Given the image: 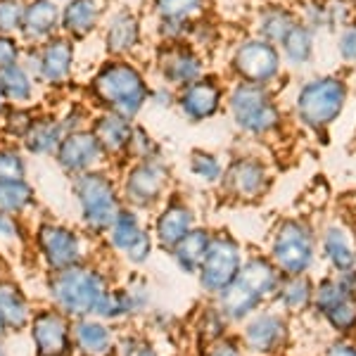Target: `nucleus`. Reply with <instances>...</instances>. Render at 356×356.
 I'll return each instance as SVG.
<instances>
[{"mask_svg":"<svg viewBox=\"0 0 356 356\" xmlns=\"http://www.w3.org/2000/svg\"><path fill=\"white\" fill-rule=\"evenodd\" d=\"M273 178L266 162L259 157H235L226 164L221 178V191L238 202H257L268 193Z\"/></svg>","mask_w":356,"mask_h":356,"instance_id":"nucleus-11","label":"nucleus"},{"mask_svg":"<svg viewBox=\"0 0 356 356\" xmlns=\"http://www.w3.org/2000/svg\"><path fill=\"white\" fill-rule=\"evenodd\" d=\"M0 316L5 318V323L13 328H22L29 321L26 304L22 300L19 290L10 283H0Z\"/></svg>","mask_w":356,"mask_h":356,"instance_id":"nucleus-36","label":"nucleus"},{"mask_svg":"<svg viewBox=\"0 0 356 356\" xmlns=\"http://www.w3.org/2000/svg\"><path fill=\"white\" fill-rule=\"evenodd\" d=\"M134 124L131 119L119 117L114 112H105L102 117H97L93 126V134L100 143L102 152L107 154H124L129 152L131 140H134Z\"/></svg>","mask_w":356,"mask_h":356,"instance_id":"nucleus-22","label":"nucleus"},{"mask_svg":"<svg viewBox=\"0 0 356 356\" xmlns=\"http://www.w3.org/2000/svg\"><path fill=\"white\" fill-rule=\"evenodd\" d=\"M129 152H134L140 162H145V159H157V145H154V140L150 136L145 134L143 129H136L134 131V140H131V147Z\"/></svg>","mask_w":356,"mask_h":356,"instance_id":"nucleus-46","label":"nucleus"},{"mask_svg":"<svg viewBox=\"0 0 356 356\" xmlns=\"http://www.w3.org/2000/svg\"><path fill=\"white\" fill-rule=\"evenodd\" d=\"M93 93L107 110L119 117L134 119L150 97L143 74L129 62H107L93 79Z\"/></svg>","mask_w":356,"mask_h":356,"instance_id":"nucleus-2","label":"nucleus"},{"mask_svg":"<svg viewBox=\"0 0 356 356\" xmlns=\"http://www.w3.org/2000/svg\"><path fill=\"white\" fill-rule=\"evenodd\" d=\"M323 356H356V340L354 337H335L325 344Z\"/></svg>","mask_w":356,"mask_h":356,"instance_id":"nucleus-49","label":"nucleus"},{"mask_svg":"<svg viewBox=\"0 0 356 356\" xmlns=\"http://www.w3.org/2000/svg\"><path fill=\"white\" fill-rule=\"evenodd\" d=\"M24 13L22 0H0V31L10 33L24 26Z\"/></svg>","mask_w":356,"mask_h":356,"instance_id":"nucleus-41","label":"nucleus"},{"mask_svg":"<svg viewBox=\"0 0 356 356\" xmlns=\"http://www.w3.org/2000/svg\"><path fill=\"white\" fill-rule=\"evenodd\" d=\"M17 57H19V48H17V43L8 36H0V72L17 65Z\"/></svg>","mask_w":356,"mask_h":356,"instance_id":"nucleus-50","label":"nucleus"},{"mask_svg":"<svg viewBox=\"0 0 356 356\" xmlns=\"http://www.w3.org/2000/svg\"><path fill=\"white\" fill-rule=\"evenodd\" d=\"M231 69L238 81L271 86L280 76V53L278 45L264 38H245L238 43L231 57Z\"/></svg>","mask_w":356,"mask_h":356,"instance_id":"nucleus-10","label":"nucleus"},{"mask_svg":"<svg viewBox=\"0 0 356 356\" xmlns=\"http://www.w3.org/2000/svg\"><path fill=\"white\" fill-rule=\"evenodd\" d=\"M223 169H226V164L214 152L195 150L191 154V174L204 186H219L223 178Z\"/></svg>","mask_w":356,"mask_h":356,"instance_id":"nucleus-35","label":"nucleus"},{"mask_svg":"<svg viewBox=\"0 0 356 356\" xmlns=\"http://www.w3.org/2000/svg\"><path fill=\"white\" fill-rule=\"evenodd\" d=\"M295 24H297V17L292 15L288 8L271 5V8H264L259 13V19H257V36L273 45H280Z\"/></svg>","mask_w":356,"mask_h":356,"instance_id":"nucleus-28","label":"nucleus"},{"mask_svg":"<svg viewBox=\"0 0 356 356\" xmlns=\"http://www.w3.org/2000/svg\"><path fill=\"white\" fill-rule=\"evenodd\" d=\"M318 257L328 264L330 273L356 268V240L352 228L342 221H330L318 233Z\"/></svg>","mask_w":356,"mask_h":356,"instance_id":"nucleus-13","label":"nucleus"},{"mask_svg":"<svg viewBox=\"0 0 356 356\" xmlns=\"http://www.w3.org/2000/svg\"><path fill=\"white\" fill-rule=\"evenodd\" d=\"M38 245H41L45 259L55 271L76 266L81 259V243H79L76 233H72L69 228L43 226L38 231Z\"/></svg>","mask_w":356,"mask_h":356,"instance_id":"nucleus-21","label":"nucleus"},{"mask_svg":"<svg viewBox=\"0 0 356 356\" xmlns=\"http://www.w3.org/2000/svg\"><path fill=\"white\" fill-rule=\"evenodd\" d=\"M226 102L235 126L243 134L257 138L271 136L283 124V112L275 102L271 86L238 81L228 93Z\"/></svg>","mask_w":356,"mask_h":356,"instance_id":"nucleus-3","label":"nucleus"},{"mask_svg":"<svg viewBox=\"0 0 356 356\" xmlns=\"http://www.w3.org/2000/svg\"><path fill=\"white\" fill-rule=\"evenodd\" d=\"M238 275L250 288H254L259 292L268 304H271L275 290H278V285H280V278H283V273H280L278 266L268 259V254H247Z\"/></svg>","mask_w":356,"mask_h":356,"instance_id":"nucleus-23","label":"nucleus"},{"mask_svg":"<svg viewBox=\"0 0 356 356\" xmlns=\"http://www.w3.org/2000/svg\"><path fill=\"white\" fill-rule=\"evenodd\" d=\"M211 238H214V231L195 226L193 231L171 250V257H174L176 266L186 275H197L200 266H202V261H204L207 250H209Z\"/></svg>","mask_w":356,"mask_h":356,"instance_id":"nucleus-24","label":"nucleus"},{"mask_svg":"<svg viewBox=\"0 0 356 356\" xmlns=\"http://www.w3.org/2000/svg\"><path fill=\"white\" fill-rule=\"evenodd\" d=\"M204 356H247L245 354V349H243V344H240L238 340V335H226V337H221L219 342H214V344H209V347L204 349Z\"/></svg>","mask_w":356,"mask_h":356,"instance_id":"nucleus-47","label":"nucleus"},{"mask_svg":"<svg viewBox=\"0 0 356 356\" xmlns=\"http://www.w3.org/2000/svg\"><path fill=\"white\" fill-rule=\"evenodd\" d=\"M0 235H3V238H13V235H17L15 221L10 219V216H5L3 211H0Z\"/></svg>","mask_w":356,"mask_h":356,"instance_id":"nucleus-52","label":"nucleus"},{"mask_svg":"<svg viewBox=\"0 0 356 356\" xmlns=\"http://www.w3.org/2000/svg\"><path fill=\"white\" fill-rule=\"evenodd\" d=\"M280 50L290 67H304L314 57V29L304 22H297L285 36V41L280 43Z\"/></svg>","mask_w":356,"mask_h":356,"instance_id":"nucleus-31","label":"nucleus"},{"mask_svg":"<svg viewBox=\"0 0 356 356\" xmlns=\"http://www.w3.org/2000/svg\"><path fill=\"white\" fill-rule=\"evenodd\" d=\"M0 356H5V352H3V349H0Z\"/></svg>","mask_w":356,"mask_h":356,"instance_id":"nucleus-55","label":"nucleus"},{"mask_svg":"<svg viewBox=\"0 0 356 356\" xmlns=\"http://www.w3.org/2000/svg\"><path fill=\"white\" fill-rule=\"evenodd\" d=\"M95 314L100 318H107V321H117V318H124V316H131L136 314V307L131 302V295L129 290H107V295L102 297L100 304H97Z\"/></svg>","mask_w":356,"mask_h":356,"instance_id":"nucleus-39","label":"nucleus"},{"mask_svg":"<svg viewBox=\"0 0 356 356\" xmlns=\"http://www.w3.org/2000/svg\"><path fill=\"white\" fill-rule=\"evenodd\" d=\"M176 102L181 112L186 114L191 122H204L211 119L223 105V88L216 79L202 76L197 81L188 83L186 88L178 90Z\"/></svg>","mask_w":356,"mask_h":356,"instance_id":"nucleus-14","label":"nucleus"},{"mask_svg":"<svg viewBox=\"0 0 356 356\" xmlns=\"http://www.w3.org/2000/svg\"><path fill=\"white\" fill-rule=\"evenodd\" d=\"M290 321L283 312L266 304L250 316L235 335L247 356H283L292 340Z\"/></svg>","mask_w":356,"mask_h":356,"instance_id":"nucleus-7","label":"nucleus"},{"mask_svg":"<svg viewBox=\"0 0 356 356\" xmlns=\"http://www.w3.org/2000/svg\"><path fill=\"white\" fill-rule=\"evenodd\" d=\"M117 356H159L152 342H147L145 337H126L117 347Z\"/></svg>","mask_w":356,"mask_h":356,"instance_id":"nucleus-44","label":"nucleus"},{"mask_svg":"<svg viewBox=\"0 0 356 356\" xmlns=\"http://www.w3.org/2000/svg\"><path fill=\"white\" fill-rule=\"evenodd\" d=\"M62 131H65V126L60 122H50V119H45V122H38L31 126V131L24 136L26 138V147L31 152L36 154H45V152H53L60 147L62 143Z\"/></svg>","mask_w":356,"mask_h":356,"instance_id":"nucleus-33","label":"nucleus"},{"mask_svg":"<svg viewBox=\"0 0 356 356\" xmlns=\"http://www.w3.org/2000/svg\"><path fill=\"white\" fill-rule=\"evenodd\" d=\"M74 48L67 38H53L38 55V76L48 83H62L72 72Z\"/></svg>","mask_w":356,"mask_h":356,"instance_id":"nucleus-26","label":"nucleus"},{"mask_svg":"<svg viewBox=\"0 0 356 356\" xmlns=\"http://www.w3.org/2000/svg\"><path fill=\"white\" fill-rule=\"evenodd\" d=\"M97 17H100V10L95 0H69L62 13V26L74 38H83L97 26Z\"/></svg>","mask_w":356,"mask_h":356,"instance_id":"nucleus-29","label":"nucleus"},{"mask_svg":"<svg viewBox=\"0 0 356 356\" xmlns=\"http://www.w3.org/2000/svg\"><path fill=\"white\" fill-rule=\"evenodd\" d=\"M152 245H154V235H150L147 231H143V233H140V238H138L136 243L124 252V257H126V259H129L131 264L140 266V264H145L147 259H150Z\"/></svg>","mask_w":356,"mask_h":356,"instance_id":"nucleus-43","label":"nucleus"},{"mask_svg":"<svg viewBox=\"0 0 356 356\" xmlns=\"http://www.w3.org/2000/svg\"><path fill=\"white\" fill-rule=\"evenodd\" d=\"M33 126V117L24 110H15L8 114V131L15 136H26Z\"/></svg>","mask_w":356,"mask_h":356,"instance_id":"nucleus-48","label":"nucleus"},{"mask_svg":"<svg viewBox=\"0 0 356 356\" xmlns=\"http://www.w3.org/2000/svg\"><path fill=\"white\" fill-rule=\"evenodd\" d=\"M245 257V247L235 235H231L228 231L214 233L202 266L197 271V283L209 300L238 278Z\"/></svg>","mask_w":356,"mask_h":356,"instance_id":"nucleus-8","label":"nucleus"},{"mask_svg":"<svg viewBox=\"0 0 356 356\" xmlns=\"http://www.w3.org/2000/svg\"><path fill=\"white\" fill-rule=\"evenodd\" d=\"M266 254L283 275L312 273L318 261V231L307 216H285L273 226Z\"/></svg>","mask_w":356,"mask_h":356,"instance_id":"nucleus-1","label":"nucleus"},{"mask_svg":"<svg viewBox=\"0 0 356 356\" xmlns=\"http://www.w3.org/2000/svg\"><path fill=\"white\" fill-rule=\"evenodd\" d=\"M314 312L335 337H356V297L349 295L337 273L316 280Z\"/></svg>","mask_w":356,"mask_h":356,"instance_id":"nucleus-9","label":"nucleus"},{"mask_svg":"<svg viewBox=\"0 0 356 356\" xmlns=\"http://www.w3.org/2000/svg\"><path fill=\"white\" fill-rule=\"evenodd\" d=\"M347 83L340 76H318L307 81L295 97V114L307 129L325 131L340 119L347 105Z\"/></svg>","mask_w":356,"mask_h":356,"instance_id":"nucleus-4","label":"nucleus"},{"mask_svg":"<svg viewBox=\"0 0 356 356\" xmlns=\"http://www.w3.org/2000/svg\"><path fill=\"white\" fill-rule=\"evenodd\" d=\"M24 159L13 150H0V183L3 181H24Z\"/></svg>","mask_w":356,"mask_h":356,"instance_id":"nucleus-42","label":"nucleus"},{"mask_svg":"<svg viewBox=\"0 0 356 356\" xmlns=\"http://www.w3.org/2000/svg\"><path fill=\"white\" fill-rule=\"evenodd\" d=\"M195 226H197V223H195L193 207L176 195V197H171L169 202L162 207L157 221H154V240H157V245L162 247V250L171 252Z\"/></svg>","mask_w":356,"mask_h":356,"instance_id":"nucleus-16","label":"nucleus"},{"mask_svg":"<svg viewBox=\"0 0 356 356\" xmlns=\"http://www.w3.org/2000/svg\"><path fill=\"white\" fill-rule=\"evenodd\" d=\"M211 304L219 309L223 314V318L231 325H243L250 316H254L259 309L266 307L268 302L238 275L228 288H223L219 295L211 297Z\"/></svg>","mask_w":356,"mask_h":356,"instance_id":"nucleus-15","label":"nucleus"},{"mask_svg":"<svg viewBox=\"0 0 356 356\" xmlns=\"http://www.w3.org/2000/svg\"><path fill=\"white\" fill-rule=\"evenodd\" d=\"M140 38V24L134 13H117L107 26V50L112 55H126L138 45Z\"/></svg>","mask_w":356,"mask_h":356,"instance_id":"nucleus-27","label":"nucleus"},{"mask_svg":"<svg viewBox=\"0 0 356 356\" xmlns=\"http://www.w3.org/2000/svg\"><path fill=\"white\" fill-rule=\"evenodd\" d=\"M3 332H5V318L0 316V335H3Z\"/></svg>","mask_w":356,"mask_h":356,"instance_id":"nucleus-53","label":"nucleus"},{"mask_svg":"<svg viewBox=\"0 0 356 356\" xmlns=\"http://www.w3.org/2000/svg\"><path fill=\"white\" fill-rule=\"evenodd\" d=\"M321 356H323V354H321Z\"/></svg>","mask_w":356,"mask_h":356,"instance_id":"nucleus-56","label":"nucleus"},{"mask_svg":"<svg viewBox=\"0 0 356 356\" xmlns=\"http://www.w3.org/2000/svg\"><path fill=\"white\" fill-rule=\"evenodd\" d=\"M31 335L36 342L38 356H67L72 349V337H69V325L65 316L57 312H41L33 318Z\"/></svg>","mask_w":356,"mask_h":356,"instance_id":"nucleus-20","label":"nucleus"},{"mask_svg":"<svg viewBox=\"0 0 356 356\" xmlns=\"http://www.w3.org/2000/svg\"><path fill=\"white\" fill-rule=\"evenodd\" d=\"M143 231H145V228L140 226V219H138L136 211L129 209V207H124V209L119 211L117 221H114L112 228L107 231V238H110L112 250H117L124 254V252L140 238Z\"/></svg>","mask_w":356,"mask_h":356,"instance_id":"nucleus-32","label":"nucleus"},{"mask_svg":"<svg viewBox=\"0 0 356 356\" xmlns=\"http://www.w3.org/2000/svg\"><path fill=\"white\" fill-rule=\"evenodd\" d=\"M159 19H181L193 22L204 15L207 0H154Z\"/></svg>","mask_w":356,"mask_h":356,"instance_id":"nucleus-37","label":"nucleus"},{"mask_svg":"<svg viewBox=\"0 0 356 356\" xmlns=\"http://www.w3.org/2000/svg\"><path fill=\"white\" fill-rule=\"evenodd\" d=\"M0 88L3 95L13 102H26L31 97V81L19 65H13L0 72Z\"/></svg>","mask_w":356,"mask_h":356,"instance_id":"nucleus-38","label":"nucleus"},{"mask_svg":"<svg viewBox=\"0 0 356 356\" xmlns=\"http://www.w3.org/2000/svg\"><path fill=\"white\" fill-rule=\"evenodd\" d=\"M169 186V169L159 159H145L131 166L124 178V197L134 209H150L162 202Z\"/></svg>","mask_w":356,"mask_h":356,"instance_id":"nucleus-12","label":"nucleus"},{"mask_svg":"<svg viewBox=\"0 0 356 356\" xmlns=\"http://www.w3.org/2000/svg\"><path fill=\"white\" fill-rule=\"evenodd\" d=\"M74 342L83 356H112L117 352L112 330L100 321L79 318L74 325Z\"/></svg>","mask_w":356,"mask_h":356,"instance_id":"nucleus-25","label":"nucleus"},{"mask_svg":"<svg viewBox=\"0 0 356 356\" xmlns=\"http://www.w3.org/2000/svg\"><path fill=\"white\" fill-rule=\"evenodd\" d=\"M337 53L344 62H356V19L342 26L337 36Z\"/></svg>","mask_w":356,"mask_h":356,"instance_id":"nucleus-45","label":"nucleus"},{"mask_svg":"<svg viewBox=\"0 0 356 356\" xmlns=\"http://www.w3.org/2000/svg\"><path fill=\"white\" fill-rule=\"evenodd\" d=\"M231 328H233V325L223 318V314L214 307V304H209V307H204L202 312H200L197 335H200V340H202L204 349L209 347V344L219 342L221 337L231 335Z\"/></svg>","mask_w":356,"mask_h":356,"instance_id":"nucleus-34","label":"nucleus"},{"mask_svg":"<svg viewBox=\"0 0 356 356\" xmlns=\"http://www.w3.org/2000/svg\"><path fill=\"white\" fill-rule=\"evenodd\" d=\"M150 97H152V102H157L159 107H171V105H174V95L166 90V86H164V88H157L154 93H150Z\"/></svg>","mask_w":356,"mask_h":356,"instance_id":"nucleus-51","label":"nucleus"},{"mask_svg":"<svg viewBox=\"0 0 356 356\" xmlns=\"http://www.w3.org/2000/svg\"><path fill=\"white\" fill-rule=\"evenodd\" d=\"M314 292L316 280L312 278V273L283 275L271 300V307L283 312L288 318H297V316L314 312Z\"/></svg>","mask_w":356,"mask_h":356,"instance_id":"nucleus-17","label":"nucleus"},{"mask_svg":"<svg viewBox=\"0 0 356 356\" xmlns=\"http://www.w3.org/2000/svg\"><path fill=\"white\" fill-rule=\"evenodd\" d=\"M102 154L105 152H102L93 131H72L69 136L62 138L60 147H57V162L67 171L83 174L93 164L100 162Z\"/></svg>","mask_w":356,"mask_h":356,"instance_id":"nucleus-18","label":"nucleus"},{"mask_svg":"<svg viewBox=\"0 0 356 356\" xmlns=\"http://www.w3.org/2000/svg\"><path fill=\"white\" fill-rule=\"evenodd\" d=\"M107 278L97 273L95 268L86 266H69L62 268L50 280V295L57 307L69 316L83 318L88 314H95L97 304L107 295Z\"/></svg>","mask_w":356,"mask_h":356,"instance_id":"nucleus-5","label":"nucleus"},{"mask_svg":"<svg viewBox=\"0 0 356 356\" xmlns=\"http://www.w3.org/2000/svg\"><path fill=\"white\" fill-rule=\"evenodd\" d=\"M159 65H162L164 81L174 88H186L188 83L202 79L204 74L202 57L183 43H171V48L164 50Z\"/></svg>","mask_w":356,"mask_h":356,"instance_id":"nucleus-19","label":"nucleus"},{"mask_svg":"<svg viewBox=\"0 0 356 356\" xmlns=\"http://www.w3.org/2000/svg\"><path fill=\"white\" fill-rule=\"evenodd\" d=\"M60 10L53 0H33L26 5L24 13V33L29 38H45L48 33L55 31Z\"/></svg>","mask_w":356,"mask_h":356,"instance_id":"nucleus-30","label":"nucleus"},{"mask_svg":"<svg viewBox=\"0 0 356 356\" xmlns=\"http://www.w3.org/2000/svg\"><path fill=\"white\" fill-rule=\"evenodd\" d=\"M74 193L81 204L83 223L95 235H105L124 209L114 183L100 171H83L74 183Z\"/></svg>","mask_w":356,"mask_h":356,"instance_id":"nucleus-6","label":"nucleus"},{"mask_svg":"<svg viewBox=\"0 0 356 356\" xmlns=\"http://www.w3.org/2000/svg\"><path fill=\"white\" fill-rule=\"evenodd\" d=\"M33 200V191L24 181L0 183V211H22Z\"/></svg>","mask_w":356,"mask_h":356,"instance_id":"nucleus-40","label":"nucleus"},{"mask_svg":"<svg viewBox=\"0 0 356 356\" xmlns=\"http://www.w3.org/2000/svg\"><path fill=\"white\" fill-rule=\"evenodd\" d=\"M3 97H5V95H3V88H0V107H3Z\"/></svg>","mask_w":356,"mask_h":356,"instance_id":"nucleus-54","label":"nucleus"}]
</instances>
